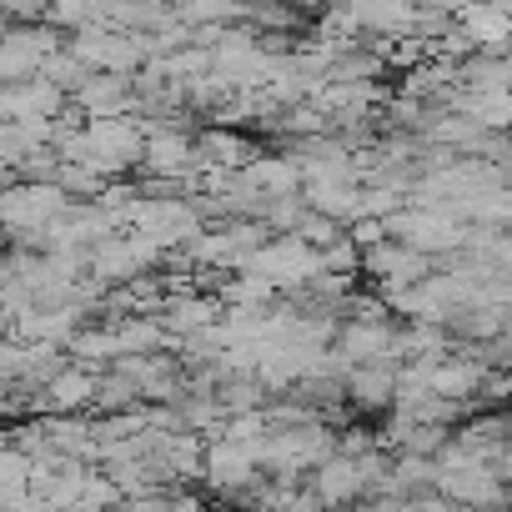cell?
I'll return each mask as SVG.
<instances>
[{
	"label": "cell",
	"instance_id": "277c9868",
	"mask_svg": "<svg viewBox=\"0 0 512 512\" xmlns=\"http://www.w3.org/2000/svg\"><path fill=\"white\" fill-rule=\"evenodd\" d=\"M66 106L81 116V121H116V116H131L136 111V91H131V76H86Z\"/></svg>",
	"mask_w": 512,
	"mask_h": 512
},
{
	"label": "cell",
	"instance_id": "7c38bea8",
	"mask_svg": "<svg viewBox=\"0 0 512 512\" xmlns=\"http://www.w3.org/2000/svg\"><path fill=\"white\" fill-rule=\"evenodd\" d=\"M292 236H297L302 246H312V251H327L332 241H342V226H337V221H327V216H312V211H307V216L297 221V231H292Z\"/></svg>",
	"mask_w": 512,
	"mask_h": 512
},
{
	"label": "cell",
	"instance_id": "ba28073f",
	"mask_svg": "<svg viewBox=\"0 0 512 512\" xmlns=\"http://www.w3.org/2000/svg\"><path fill=\"white\" fill-rule=\"evenodd\" d=\"M322 507H352L367 497V482L357 472V457H327L317 472H312V487H307Z\"/></svg>",
	"mask_w": 512,
	"mask_h": 512
},
{
	"label": "cell",
	"instance_id": "52a82bcc",
	"mask_svg": "<svg viewBox=\"0 0 512 512\" xmlns=\"http://www.w3.org/2000/svg\"><path fill=\"white\" fill-rule=\"evenodd\" d=\"M96 372H86V367H61L46 387H41V402H46V417H81V412H91V402H96Z\"/></svg>",
	"mask_w": 512,
	"mask_h": 512
},
{
	"label": "cell",
	"instance_id": "8992f818",
	"mask_svg": "<svg viewBox=\"0 0 512 512\" xmlns=\"http://www.w3.org/2000/svg\"><path fill=\"white\" fill-rule=\"evenodd\" d=\"M206 482H211V492L216 497H241L256 477H262V472H256L251 462H246V452L241 447H231V442H206L201 447V467H196Z\"/></svg>",
	"mask_w": 512,
	"mask_h": 512
},
{
	"label": "cell",
	"instance_id": "30bf717a",
	"mask_svg": "<svg viewBox=\"0 0 512 512\" xmlns=\"http://www.w3.org/2000/svg\"><path fill=\"white\" fill-rule=\"evenodd\" d=\"M392 352V322H347L337 327V357L347 367H372V362H387Z\"/></svg>",
	"mask_w": 512,
	"mask_h": 512
},
{
	"label": "cell",
	"instance_id": "8fae6325",
	"mask_svg": "<svg viewBox=\"0 0 512 512\" xmlns=\"http://www.w3.org/2000/svg\"><path fill=\"white\" fill-rule=\"evenodd\" d=\"M392 387H397V362H372V367L347 372L342 397L352 407H392Z\"/></svg>",
	"mask_w": 512,
	"mask_h": 512
},
{
	"label": "cell",
	"instance_id": "4fadbf2b",
	"mask_svg": "<svg viewBox=\"0 0 512 512\" xmlns=\"http://www.w3.org/2000/svg\"><path fill=\"white\" fill-rule=\"evenodd\" d=\"M342 236H347V241L357 246V256H362V251H372V246L387 241V226H382L377 216H362V221H352V231H342Z\"/></svg>",
	"mask_w": 512,
	"mask_h": 512
},
{
	"label": "cell",
	"instance_id": "6da1fadb",
	"mask_svg": "<svg viewBox=\"0 0 512 512\" xmlns=\"http://www.w3.org/2000/svg\"><path fill=\"white\" fill-rule=\"evenodd\" d=\"M66 56H71L86 76H136V71L146 66L136 36H121V31H106V26L66 36Z\"/></svg>",
	"mask_w": 512,
	"mask_h": 512
},
{
	"label": "cell",
	"instance_id": "3957f363",
	"mask_svg": "<svg viewBox=\"0 0 512 512\" xmlns=\"http://www.w3.org/2000/svg\"><path fill=\"white\" fill-rule=\"evenodd\" d=\"M432 497H442L447 507H472V512H497L502 507V482L482 467V462H467V467H447L432 477Z\"/></svg>",
	"mask_w": 512,
	"mask_h": 512
},
{
	"label": "cell",
	"instance_id": "5b68a950",
	"mask_svg": "<svg viewBox=\"0 0 512 512\" xmlns=\"http://www.w3.org/2000/svg\"><path fill=\"white\" fill-rule=\"evenodd\" d=\"M236 186L262 196V201H282V196H302V171L292 156L282 151H267V156H251L241 171H236Z\"/></svg>",
	"mask_w": 512,
	"mask_h": 512
},
{
	"label": "cell",
	"instance_id": "9c48e42d",
	"mask_svg": "<svg viewBox=\"0 0 512 512\" xmlns=\"http://www.w3.org/2000/svg\"><path fill=\"white\" fill-rule=\"evenodd\" d=\"M216 317H221V302H216V297H201V292H191V297H166L161 312H156V322H161V332H166L171 342H186V337L206 332Z\"/></svg>",
	"mask_w": 512,
	"mask_h": 512
},
{
	"label": "cell",
	"instance_id": "7a4b0ae2",
	"mask_svg": "<svg viewBox=\"0 0 512 512\" xmlns=\"http://www.w3.org/2000/svg\"><path fill=\"white\" fill-rule=\"evenodd\" d=\"M141 176L146 181H166V186H181L196 176V151H191V136L181 126H161L141 141Z\"/></svg>",
	"mask_w": 512,
	"mask_h": 512
}]
</instances>
